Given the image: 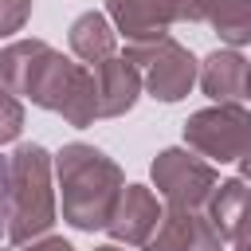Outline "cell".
I'll return each mask as SVG.
<instances>
[{
	"label": "cell",
	"instance_id": "cell-8",
	"mask_svg": "<svg viewBox=\"0 0 251 251\" xmlns=\"http://www.w3.org/2000/svg\"><path fill=\"white\" fill-rule=\"evenodd\" d=\"M145 251H224V239L208 224L204 212L192 208H169L145 243Z\"/></svg>",
	"mask_w": 251,
	"mask_h": 251
},
{
	"label": "cell",
	"instance_id": "cell-1",
	"mask_svg": "<svg viewBox=\"0 0 251 251\" xmlns=\"http://www.w3.org/2000/svg\"><path fill=\"white\" fill-rule=\"evenodd\" d=\"M0 86L16 98H31L35 106L59 114L75 129H86L98 118L94 71L63 59L43 39H20L0 51Z\"/></svg>",
	"mask_w": 251,
	"mask_h": 251
},
{
	"label": "cell",
	"instance_id": "cell-4",
	"mask_svg": "<svg viewBox=\"0 0 251 251\" xmlns=\"http://www.w3.org/2000/svg\"><path fill=\"white\" fill-rule=\"evenodd\" d=\"M122 59L137 71L141 90L149 98H157V102H180L192 90L196 75H200L192 51L184 43H176L173 35L153 39V43H129Z\"/></svg>",
	"mask_w": 251,
	"mask_h": 251
},
{
	"label": "cell",
	"instance_id": "cell-9",
	"mask_svg": "<svg viewBox=\"0 0 251 251\" xmlns=\"http://www.w3.org/2000/svg\"><path fill=\"white\" fill-rule=\"evenodd\" d=\"M161 216H165V212H161L157 196H153L145 184H126V188H122V200H118V208H114V220L106 224V231H110L118 243H126V247H145V243L153 239Z\"/></svg>",
	"mask_w": 251,
	"mask_h": 251
},
{
	"label": "cell",
	"instance_id": "cell-22",
	"mask_svg": "<svg viewBox=\"0 0 251 251\" xmlns=\"http://www.w3.org/2000/svg\"><path fill=\"white\" fill-rule=\"evenodd\" d=\"M247 98H251V71H247Z\"/></svg>",
	"mask_w": 251,
	"mask_h": 251
},
{
	"label": "cell",
	"instance_id": "cell-14",
	"mask_svg": "<svg viewBox=\"0 0 251 251\" xmlns=\"http://www.w3.org/2000/svg\"><path fill=\"white\" fill-rule=\"evenodd\" d=\"M114 47H118V31H114V24H110L102 12H82V16L71 24V51H75L82 63L94 67V63L118 55Z\"/></svg>",
	"mask_w": 251,
	"mask_h": 251
},
{
	"label": "cell",
	"instance_id": "cell-11",
	"mask_svg": "<svg viewBox=\"0 0 251 251\" xmlns=\"http://www.w3.org/2000/svg\"><path fill=\"white\" fill-rule=\"evenodd\" d=\"M90 71H94V86H98V118H122V114H129L133 102H137V94H141L137 71L122 55H110V59L94 63Z\"/></svg>",
	"mask_w": 251,
	"mask_h": 251
},
{
	"label": "cell",
	"instance_id": "cell-16",
	"mask_svg": "<svg viewBox=\"0 0 251 251\" xmlns=\"http://www.w3.org/2000/svg\"><path fill=\"white\" fill-rule=\"evenodd\" d=\"M31 16V0H0V39L16 35Z\"/></svg>",
	"mask_w": 251,
	"mask_h": 251
},
{
	"label": "cell",
	"instance_id": "cell-15",
	"mask_svg": "<svg viewBox=\"0 0 251 251\" xmlns=\"http://www.w3.org/2000/svg\"><path fill=\"white\" fill-rule=\"evenodd\" d=\"M20 129H24V106H20L16 94H8L0 86V145L4 141H16Z\"/></svg>",
	"mask_w": 251,
	"mask_h": 251
},
{
	"label": "cell",
	"instance_id": "cell-6",
	"mask_svg": "<svg viewBox=\"0 0 251 251\" xmlns=\"http://www.w3.org/2000/svg\"><path fill=\"white\" fill-rule=\"evenodd\" d=\"M153 184L157 192L169 200V208H192V212H204L212 188L220 184L216 169L208 161H200L196 153L188 149H161L153 157Z\"/></svg>",
	"mask_w": 251,
	"mask_h": 251
},
{
	"label": "cell",
	"instance_id": "cell-12",
	"mask_svg": "<svg viewBox=\"0 0 251 251\" xmlns=\"http://www.w3.org/2000/svg\"><path fill=\"white\" fill-rule=\"evenodd\" d=\"M247 71H251V63L235 47H227V51H212L200 63L196 78L212 102H239V98H247Z\"/></svg>",
	"mask_w": 251,
	"mask_h": 251
},
{
	"label": "cell",
	"instance_id": "cell-5",
	"mask_svg": "<svg viewBox=\"0 0 251 251\" xmlns=\"http://www.w3.org/2000/svg\"><path fill=\"white\" fill-rule=\"evenodd\" d=\"M184 141L192 153L208 157V165L239 161L251 149V110L239 102H216L208 110H196L184 122Z\"/></svg>",
	"mask_w": 251,
	"mask_h": 251
},
{
	"label": "cell",
	"instance_id": "cell-21",
	"mask_svg": "<svg viewBox=\"0 0 251 251\" xmlns=\"http://www.w3.org/2000/svg\"><path fill=\"white\" fill-rule=\"evenodd\" d=\"M94 251H122L118 243H106V247H94Z\"/></svg>",
	"mask_w": 251,
	"mask_h": 251
},
{
	"label": "cell",
	"instance_id": "cell-7",
	"mask_svg": "<svg viewBox=\"0 0 251 251\" xmlns=\"http://www.w3.org/2000/svg\"><path fill=\"white\" fill-rule=\"evenodd\" d=\"M106 20L129 43H153L180 20V0H106Z\"/></svg>",
	"mask_w": 251,
	"mask_h": 251
},
{
	"label": "cell",
	"instance_id": "cell-19",
	"mask_svg": "<svg viewBox=\"0 0 251 251\" xmlns=\"http://www.w3.org/2000/svg\"><path fill=\"white\" fill-rule=\"evenodd\" d=\"M231 251H251V216H247V224L239 227V235L231 239Z\"/></svg>",
	"mask_w": 251,
	"mask_h": 251
},
{
	"label": "cell",
	"instance_id": "cell-3",
	"mask_svg": "<svg viewBox=\"0 0 251 251\" xmlns=\"http://www.w3.org/2000/svg\"><path fill=\"white\" fill-rule=\"evenodd\" d=\"M51 224H55L51 153L43 145L27 141L8 157V239L31 243Z\"/></svg>",
	"mask_w": 251,
	"mask_h": 251
},
{
	"label": "cell",
	"instance_id": "cell-20",
	"mask_svg": "<svg viewBox=\"0 0 251 251\" xmlns=\"http://www.w3.org/2000/svg\"><path fill=\"white\" fill-rule=\"evenodd\" d=\"M239 180H247V184H251V149L239 157Z\"/></svg>",
	"mask_w": 251,
	"mask_h": 251
},
{
	"label": "cell",
	"instance_id": "cell-10",
	"mask_svg": "<svg viewBox=\"0 0 251 251\" xmlns=\"http://www.w3.org/2000/svg\"><path fill=\"white\" fill-rule=\"evenodd\" d=\"M180 20L208 24L227 47L251 43V0H180Z\"/></svg>",
	"mask_w": 251,
	"mask_h": 251
},
{
	"label": "cell",
	"instance_id": "cell-2",
	"mask_svg": "<svg viewBox=\"0 0 251 251\" xmlns=\"http://www.w3.org/2000/svg\"><path fill=\"white\" fill-rule=\"evenodd\" d=\"M59 192H63V220L78 231H98L114 220V208L126 188V173L114 157L86 141H71L55 153Z\"/></svg>",
	"mask_w": 251,
	"mask_h": 251
},
{
	"label": "cell",
	"instance_id": "cell-18",
	"mask_svg": "<svg viewBox=\"0 0 251 251\" xmlns=\"http://www.w3.org/2000/svg\"><path fill=\"white\" fill-rule=\"evenodd\" d=\"M0 231H8V157H0Z\"/></svg>",
	"mask_w": 251,
	"mask_h": 251
},
{
	"label": "cell",
	"instance_id": "cell-13",
	"mask_svg": "<svg viewBox=\"0 0 251 251\" xmlns=\"http://www.w3.org/2000/svg\"><path fill=\"white\" fill-rule=\"evenodd\" d=\"M204 216L216 227V235L224 243H231L239 235V227L247 224V216H251V188H247V180H239V176L235 180H220L212 188L208 204H204Z\"/></svg>",
	"mask_w": 251,
	"mask_h": 251
},
{
	"label": "cell",
	"instance_id": "cell-17",
	"mask_svg": "<svg viewBox=\"0 0 251 251\" xmlns=\"http://www.w3.org/2000/svg\"><path fill=\"white\" fill-rule=\"evenodd\" d=\"M24 251H75L63 235H43V239H31V243H24Z\"/></svg>",
	"mask_w": 251,
	"mask_h": 251
}]
</instances>
